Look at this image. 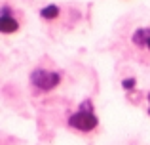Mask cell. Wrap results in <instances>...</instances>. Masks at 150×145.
Instances as JSON below:
<instances>
[{
    "label": "cell",
    "instance_id": "1",
    "mask_svg": "<svg viewBox=\"0 0 150 145\" xmlns=\"http://www.w3.org/2000/svg\"><path fill=\"white\" fill-rule=\"evenodd\" d=\"M67 122H69V126L72 128V130L84 132V134H89V132L95 130V128L99 126V119H97V115L93 113L91 99H84L82 101L80 109H78L76 113H72Z\"/></svg>",
    "mask_w": 150,
    "mask_h": 145
},
{
    "label": "cell",
    "instance_id": "2",
    "mask_svg": "<svg viewBox=\"0 0 150 145\" xmlns=\"http://www.w3.org/2000/svg\"><path fill=\"white\" fill-rule=\"evenodd\" d=\"M30 86L36 88L38 92H51L53 88H57L61 82V73L59 71H50V69H34L30 73Z\"/></svg>",
    "mask_w": 150,
    "mask_h": 145
},
{
    "label": "cell",
    "instance_id": "3",
    "mask_svg": "<svg viewBox=\"0 0 150 145\" xmlns=\"http://www.w3.org/2000/svg\"><path fill=\"white\" fill-rule=\"evenodd\" d=\"M0 31L4 34H11L19 31V21L11 15V10L8 6H2V15H0Z\"/></svg>",
    "mask_w": 150,
    "mask_h": 145
},
{
    "label": "cell",
    "instance_id": "4",
    "mask_svg": "<svg viewBox=\"0 0 150 145\" xmlns=\"http://www.w3.org/2000/svg\"><path fill=\"white\" fill-rule=\"evenodd\" d=\"M131 44L139 50H146L150 52V27H141L135 29L131 34Z\"/></svg>",
    "mask_w": 150,
    "mask_h": 145
},
{
    "label": "cell",
    "instance_id": "5",
    "mask_svg": "<svg viewBox=\"0 0 150 145\" xmlns=\"http://www.w3.org/2000/svg\"><path fill=\"white\" fill-rule=\"evenodd\" d=\"M59 14H61V10H59V6H55V4L44 6V8L40 10V17L46 19V21H53V19H57Z\"/></svg>",
    "mask_w": 150,
    "mask_h": 145
},
{
    "label": "cell",
    "instance_id": "6",
    "mask_svg": "<svg viewBox=\"0 0 150 145\" xmlns=\"http://www.w3.org/2000/svg\"><path fill=\"white\" fill-rule=\"evenodd\" d=\"M135 86H137V78H133V76L124 78V80H122V88H124L125 92H133Z\"/></svg>",
    "mask_w": 150,
    "mask_h": 145
},
{
    "label": "cell",
    "instance_id": "7",
    "mask_svg": "<svg viewBox=\"0 0 150 145\" xmlns=\"http://www.w3.org/2000/svg\"><path fill=\"white\" fill-rule=\"evenodd\" d=\"M148 115H150V94H148Z\"/></svg>",
    "mask_w": 150,
    "mask_h": 145
}]
</instances>
